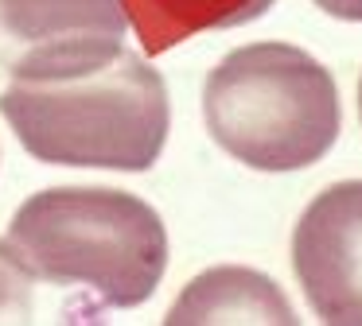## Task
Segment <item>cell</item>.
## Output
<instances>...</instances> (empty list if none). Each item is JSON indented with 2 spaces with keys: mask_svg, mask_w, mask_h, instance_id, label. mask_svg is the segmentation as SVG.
<instances>
[{
  "mask_svg": "<svg viewBox=\"0 0 362 326\" xmlns=\"http://www.w3.org/2000/svg\"><path fill=\"white\" fill-rule=\"evenodd\" d=\"M168 322H296L292 303L269 276L250 268H211L191 279L168 310Z\"/></svg>",
  "mask_w": 362,
  "mask_h": 326,
  "instance_id": "6",
  "label": "cell"
},
{
  "mask_svg": "<svg viewBox=\"0 0 362 326\" xmlns=\"http://www.w3.org/2000/svg\"><path fill=\"white\" fill-rule=\"evenodd\" d=\"M292 272L323 322L362 326V179L308 202L292 229Z\"/></svg>",
  "mask_w": 362,
  "mask_h": 326,
  "instance_id": "5",
  "label": "cell"
},
{
  "mask_svg": "<svg viewBox=\"0 0 362 326\" xmlns=\"http://www.w3.org/2000/svg\"><path fill=\"white\" fill-rule=\"evenodd\" d=\"M0 116L40 163L98 171L156 167L172 128L164 78L133 51L66 82H12Z\"/></svg>",
  "mask_w": 362,
  "mask_h": 326,
  "instance_id": "1",
  "label": "cell"
},
{
  "mask_svg": "<svg viewBox=\"0 0 362 326\" xmlns=\"http://www.w3.org/2000/svg\"><path fill=\"white\" fill-rule=\"evenodd\" d=\"M203 121L214 144L245 167L300 171L335 147L343 109L320 59L292 43H250L206 74Z\"/></svg>",
  "mask_w": 362,
  "mask_h": 326,
  "instance_id": "3",
  "label": "cell"
},
{
  "mask_svg": "<svg viewBox=\"0 0 362 326\" xmlns=\"http://www.w3.org/2000/svg\"><path fill=\"white\" fill-rule=\"evenodd\" d=\"M121 0H0V70L12 82H66L125 51Z\"/></svg>",
  "mask_w": 362,
  "mask_h": 326,
  "instance_id": "4",
  "label": "cell"
},
{
  "mask_svg": "<svg viewBox=\"0 0 362 326\" xmlns=\"http://www.w3.org/2000/svg\"><path fill=\"white\" fill-rule=\"evenodd\" d=\"M315 8H323L327 16L346 23H362V0H312Z\"/></svg>",
  "mask_w": 362,
  "mask_h": 326,
  "instance_id": "8",
  "label": "cell"
},
{
  "mask_svg": "<svg viewBox=\"0 0 362 326\" xmlns=\"http://www.w3.org/2000/svg\"><path fill=\"white\" fill-rule=\"evenodd\" d=\"M358 116H362V78H358Z\"/></svg>",
  "mask_w": 362,
  "mask_h": 326,
  "instance_id": "9",
  "label": "cell"
},
{
  "mask_svg": "<svg viewBox=\"0 0 362 326\" xmlns=\"http://www.w3.org/2000/svg\"><path fill=\"white\" fill-rule=\"evenodd\" d=\"M35 276L12 241H0V322H28L35 310Z\"/></svg>",
  "mask_w": 362,
  "mask_h": 326,
  "instance_id": "7",
  "label": "cell"
},
{
  "mask_svg": "<svg viewBox=\"0 0 362 326\" xmlns=\"http://www.w3.org/2000/svg\"><path fill=\"white\" fill-rule=\"evenodd\" d=\"M8 241L35 279L90 287L105 307H141L168 272V229L144 198L113 186H51L12 214Z\"/></svg>",
  "mask_w": 362,
  "mask_h": 326,
  "instance_id": "2",
  "label": "cell"
}]
</instances>
